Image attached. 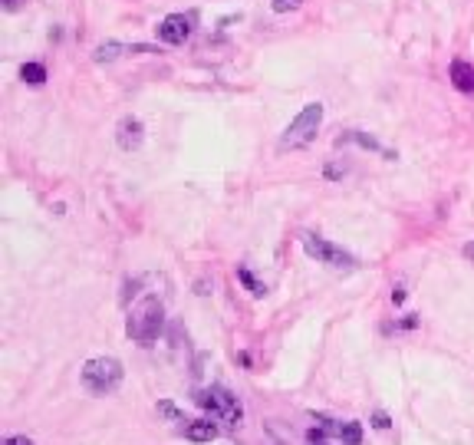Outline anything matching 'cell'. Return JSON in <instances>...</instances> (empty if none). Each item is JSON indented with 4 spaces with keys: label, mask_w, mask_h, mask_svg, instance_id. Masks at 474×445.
Returning a JSON list of instances; mask_svg holds the SVG:
<instances>
[{
    "label": "cell",
    "mask_w": 474,
    "mask_h": 445,
    "mask_svg": "<svg viewBox=\"0 0 474 445\" xmlns=\"http://www.w3.org/2000/svg\"><path fill=\"white\" fill-rule=\"evenodd\" d=\"M346 168H339V165H326V178H339Z\"/></svg>",
    "instance_id": "20"
},
{
    "label": "cell",
    "mask_w": 474,
    "mask_h": 445,
    "mask_svg": "<svg viewBox=\"0 0 474 445\" xmlns=\"http://www.w3.org/2000/svg\"><path fill=\"white\" fill-rule=\"evenodd\" d=\"M20 79L30 86H43L46 83V66L43 63H23L20 66Z\"/></svg>",
    "instance_id": "11"
},
{
    "label": "cell",
    "mask_w": 474,
    "mask_h": 445,
    "mask_svg": "<svg viewBox=\"0 0 474 445\" xmlns=\"http://www.w3.org/2000/svg\"><path fill=\"white\" fill-rule=\"evenodd\" d=\"M452 83H454V89H461V93H474V66L464 63V60H454Z\"/></svg>",
    "instance_id": "9"
},
{
    "label": "cell",
    "mask_w": 474,
    "mask_h": 445,
    "mask_svg": "<svg viewBox=\"0 0 474 445\" xmlns=\"http://www.w3.org/2000/svg\"><path fill=\"white\" fill-rule=\"evenodd\" d=\"M336 142H339V145H343V142H356V145H363V149H372V152H382V155H386V159H395V155H392V152H386V149H382V145H379V142L376 139H372V135H366V132H343V135H339V139H336Z\"/></svg>",
    "instance_id": "10"
},
{
    "label": "cell",
    "mask_w": 474,
    "mask_h": 445,
    "mask_svg": "<svg viewBox=\"0 0 474 445\" xmlns=\"http://www.w3.org/2000/svg\"><path fill=\"white\" fill-rule=\"evenodd\" d=\"M372 425H376V429H388V425H392V419H388V413H382V409H379V413L372 416Z\"/></svg>",
    "instance_id": "17"
},
{
    "label": "cell",
    "mask_w": 474,
    "mask_h": 445,
    "mask_svg": "<svg viewBox=\"0 0 474 445\" xmlns=\"http://www.w3.org/2000/svg\"><path fill=\"white\" fill-rule=\"evenodd\" d=\"M415 326H419V317H405V320H399V324H395V330H415Z\"/></svg>",
    "instance_id": "18"
},
{
    "label": "cell",
    "mask_w": 474,
    "mask_h": 445,
    "mask_svg": "<svg viewBox=\"0 0 474 445\" xmlns=\"http://www.w3.org/2000/svg\"><path fill=\"white\" fill-rule=\"evenodd\" d=\"M402 300H405V291H402V287H395V291H392V304H402Z\"/></svg>",
    "instance_id": "21"
},
{
    "label": "cell",
    "mask_w": 474,
    "mask_h": 445,
    "mask_svg": "<svg viewBox=\"0 0 474 445\" xmlns=\"http://www.w3.org/2000/svg\"><path fill=\"white\" fill-rule=\"evenodd\" d=\"M116 142H118V149L135 152V149H142V142H145V126L135 116H122L116 126Z\"/></svg>",
    "instance_id": "7"
},
{
    "label": "cell",
    "mask_w": 474,
    "mask_h": 445,
    "mask_svg": "<svg viewBox=\"0 0 474 445\" xmlns=\"http://www.w3.org/2000/svg\"><path fill=\"white\" fill-rule=\"evenodd\" d=\"M303 0H270V7H273V13H290V11H297Z\"/></svg>",
    "instance_id": "16"
},
{
    "label": "cell",
    "mask_w": 474,
    "mask_h": 445,
    "mask_svg": "<svg viewBox=\"0 0 474 445\" xmlns=\"http://www.w3.org/2000/svg\"><path fill=\"white\" fill-rule=\"evenodd\" d=\"M237 281L244 284V287H248V291L254 293V297H264V293H267V287H264V284H260L257 277H254V274L248 271V267H237Z\"/></svg>",
    "instance_id": "14"
},
{
    "label": "cell",
    "mask_w": 474,
    "mask_h": 445,
    "mask_svg": "<svg viewBox=\"0 0 474 445\" xmlns=\"http://www.w3.org/2000/svg\"><path fill=\"white\" fill-rule=\"evenodd\" d=\"M4 445H33V442L27 439V435H7V439H4Z\"/></svg>",
    "instance_id": "19"
},
{
    "label": "cell",
    "mask_w": 474,
    "mask_h": 445,
    "mask_svg": "<svg viewBox=\"0 0 474 445\" xmlns=\"http://www.w3.org/2000/svg\"><path fill=\"white\" fill-rule=\"evenodd\" d=\"M320 122H323V106L320 102H306L300 109V116L283 129L280 135V149H306L313 139H316V132H320Z\"/></svg>",
    "instance_id": "4"
},
{
    "label": "cell",
    "mask_w": 474,
    "mask_h": 445,
    "mask_svg": "<svg viewBox=\"0 0 474 445\" xmlns=\"http://www.w3.org/2000/svg\"><path fill=\"white\" fill-rule=\"evenodd\" d=\"M155 409H158V416H165L168 423H188V419H184V413H182V409H178L175 402H168V399H162V402H158V406H155Z\"/></svg>",
    "instance_id": "15"
},
{
    "label": "cell",
    "mask_w": 474,
    "mask_h": 445,
    "mask_svg": "<svg viewBox=\"0 0 474 445\" xmlns=\"http://www.w3.org/2000/svg\"><path fill=\"white\" fill-rule=\"evenodd\" d=\"M464 258H468V261H474V241H468V244H464Z\"/></svg>",
    "instance_id": "22"
},
{
    "label": "cell",
    "mask_w": 474,
    "mask_h": 445,
    "mask_svg": "<svg viewBox=\"0 0 474 445\" xmlns=\"http://www.w3.org/2000/svg\"><path fill=\"white\" fill-rule=\"evenodd\" d=\"M310 445H330V442H326V439H323V442H310Z\"/></svg>",
    "instance_id": "24"
},
{
    "label": "cell",
    "mask_w": 474,
    "mask_h": 445,
    "mask_svg": "<svg viewBox=\"0 0 474 445\" xmlns=\"http://www.w3.org/2000/svg\"><path fill=\"white\" fill-rule=\"evenodd\" d=\"M300 241H303V251H306L310 258H316V264H326V267H333V271H356V258L346 254L343 248H336L333 241L316 238L310 231H303Z\"/></svg>",
    "instance_id": "5"
},
{
    "label": "cell",
    "mask_w": 474,
    "mask_h": 445,
    "mask_svg": "<svg viewBox=\"0 0 474 445\" xmlns=\"http://www.w3.org/2000/svg\"><path fill=\"white\" fill-rule=\"evenodd\" d=\"M184 439H188V442H211V439H217V425L211 423V419L188 423L184 425Z\"/></svg>",
    "instance_id": "8"
},
{
    "label": "cell",
    "mask_w": 474,
    "mask_h": 445,
    "mask_svg": "<svg viewBox=\"0 0 474 445\" xmlns=\"http://www.w3.org/2000/svg\"><path fill=\"white\" fill-rule=\"evenodd\" d=\"M194 402L205 409L211 419H217V423H227V425H237L241 423V416H244V409H241V402H237V396L227 386H208V390H198L194 392Z\"/></svg>",
    "instance_id": "3"
},
{
    "label": "cell",
    "mask_w": 474,
    "mask_h": 445,
    "mask_svg": "<svg viewBox=\"0 0 474 445\" xmlns=\"http://www.w3.org/2000/svg\"><path fill=\"white\" fill-rule=\"evenodd\" d=\"M20 4H23V0H4V7H7V11H17Z\"/></svg>",
    "instance_id": "23"
},
{
    "label": "cell",
    "mask_w": 474,
    "mask_h": 445,
    "mask_svg": "<svg viewBox=\"0 0 474 445\" xmlns=\"http://www.w3.org/2000/svg\"><path fill=\"white\" fill-rule=\"evenodd\" d=\"M126 50H132V46H122V44H102V46H96L93 60H96V63H112V60H118V56L126 53Z\"/></svg>",
    "instance_id": "12"
},
{
    "label": "cell",
    "mask_w": 474,
    "mask_h": 445,
    "mask_svg": "<svg viewBox=\"0 0 474 445\" xmlns=\"http://www.w3.org/2000/svg\"><path fill=\"white\" fill-rule=\"evenodd\" d=\"M339 442L343 445H359L363 442V425L359 423H339Z\"/></svg>",
    "instance_id": "13"
},
{
    "label": "cell",
    "mask_w": 474,
    "mask_h": 445,
    "mask_svg": "<svg viewBox=\"0 0 474 445\" xmlns=\"http://www.w3.org/2000/svg\"><path fill=\"white\" fill-rule=\"evenodd\" d=\"M155 30H158V40H162V44L182 46L184 40L191 36V30H194V17L191 13H188V17H184V13H168Z\"/></svg>",
    "instance_id": "6"
},
{
    "label": "cell",
    "mask_w": 474,
    "mask_h": 445,
    "mask_svg": "<svg viewBox=\"0 0 474 445\" xmlns=\"http://www.w3.org/2000/svg\"><path fill=\"white\" fill-rule=\"evenodd\" d=\"M162 330H165V304L158 297H145L142 304H135L129 310V320H126L129 340L149 347V343H155V340L162 337Z\"/></svg>",
    "instance_id": "1"
},
{
    "label": "cell",
    "mask_w": 474,
    "mask_h": 445,
    "mask_svg": "<svg viewBox=\"0 0 474 445\" xmlns=\"http://www.w3.org/2000/svg\"><path fill=\"white\" fill-rule=\"evenodd\" d=\"M122 376H126V369L116 357H93L79 369V383L93 396H112L122 386Z\"/></svg>",
    "instance_id": "2"
}]
</instances>
